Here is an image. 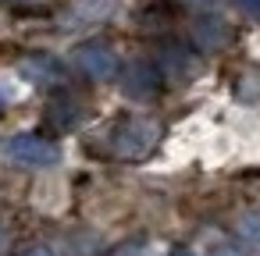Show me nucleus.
Wrapping results in <instances>:
<instances>
[{
  "mask_svg": "<svg viewBox=\"0 0 260 256\" xmlns=\"http://www.w3.org/2000/svg\"><path fill=\"white\" fill-rule=\"evenodd\" d=\"M157 142H160V128H157L153 121H146V118H128V121H121V125L111 132L114 153H118V157H128V160L150 157V153L157 150Z\"/></svg>",
  "mask_w": 260,
  "mask_h": 256,
  "instance_id": "1",
  "label": "nucleus"
},
{
  "mask_svg": "<svg viewBox=\"0 0 260 256\" xmlns=\"http://www.w3.org/2000/svg\"><path fill=\"white\" fill-rule=\"evenodd\" d=\"M0 150H4L11 160L25 164V167H54V164L61 160V150H57V146H50V142L40 139V135H29V132H18V135H11V139H4V142H0Z\"/></svg>",
  "mask_w": 260,
  "mask_h": 256,
  "instance_id": "2",
  "label": "nucleus"
},
{
  "mask_svg": "<svg viewBox=\"0 0 260 256\" xmlns=\"http://www.w3.org/2000/svg\"><path fill=\"white\" fill-rule=\"evenodd\" d=\"M118 11V0H72V4L61 11L57 29L72 32V29H86V25H100Z\"/></svg>",
  "mask_w": 260,
  "mask_h": 256,
  "instance_id": "3",
  "label": "nucleus"
},
{
  "mask_svg": "<svg viewBox=\"0 0 260 256\" xmlns=\"http://www.w3.org/2000/svg\"><path fill=\"white\" fill-rule=\"evenodd\" d=\"M121 93L132 96V100H150L160 93V75L153 64L146 61H128L121 68Z\"/></svg>",
  "mask_w": 260,
  "mask_h": 256,
  "instance_id": "4",
  "label": "nucleus"
},
{
  "mask_svg": "<svg viewBox=\"0 0 260 256\" xmlns=\"http://www.w3.org/2000/svg\"><path fill=\"white\" fill-rule=\"evenodd\" d=\"M75 61H79V68H82L89 79H100V82L118 71V54H114L107 43H100V40L82 43V47L75 50Z\"/></svg>",
  "mask_w": 260,
  "mask_h": 256,
  "instance_id": "5",
  "label": "nucleus"
},
{
  "mask_svg": "<svg viewBox=\"0 0 260 256\" xmlns=\"http://www.w3.org/2000/svg\"><path fill=\"white\" fill-rule=\"evenodd\" d=\"M18 75H22L25 82L40 86V89H54V86L64 82V68H61V61H54V57H47V54H32V57L18 61Z\"/></svg>",
  "mask_w": 260,
  "mask_h": 256,
  "instance_id": "6",
  "label": "nucleus"
},
{
  "mask_svg": "<svg viewBox=\"0 0 260 256\" xmlns=\"http://www.w3.org/2000/svg\"><path fill=\"white\" fill-rule=\"evenodd\" d=\"M192 40H196V47L203 54H214V50H221L228 43V25L221 18H200L192 25Z\"/></svg>",
  "mask_w": 260,
  "mask_h": 256,
  "instance_id": "7",
  "label": "nucleus"
},
{
  "mask_svg": "<svg viewBox=\"0 0 260 256\" xmlns=\"http://www.w3.org/2000/svg\"><path fill=\"white\" fill-rule=\"evenodd\" d=\"M160 61H164V71H168V79H185L189 71H192V57L185 54V47H164V54H160Z\"/></svg>",
  "mask_w": 260,
  "mask_h": 256,
  "instance_id": "8",
  "label": "nucleus"
},
{
  "mask_svg": "<svg viewBox=\"0 0 260 256\" xmlns=\"http://www.w3.org/2000/svg\"><path fill=\"white\" fill-rule=\"evenodd\" d=\"M79 118H82V111H79L75 103H54V107H50V121H54L61 132L75 128V125H79Z\"/></svg>",
  "mask_w": 260,
  "mask_h": 256,
  "instance_id": "9",
  "label": "nucleus"
},
{
  "mask_svg": "<svg viewBox=\"0 0 260 256\" xmlns=\"http://www.w3.org/2000/svg\"><path fill=\"white\" fill-rule=\"evenodd\" d=\"M239 235H242L253 249H260V210H249V213L239 217Z\"/></svg>",
  "mask_w": 260,
  "mask_h": 256,
  "instance_id": "10",
  "label": "nucleus"
},
{
  "mask_svg": "<svg viewBox=\"0 0 260 256\" xmlns=\"http://www.w3.org/2000/svg\"><path fill=\"white\" fill-rule=\"evenodd\" d=\"M111 256H150V249H146V242H125V245H118Z\"/></svg>",
  "mask_w": 260,
  "mask_h": 256,
  "instance_id": "11",
  "label": "nucleus"
},
{
  "mask_svg": "<svg viewBox=\"0 0 260 256\" xmlns=\"http://www.w3.org/2000/svg\"><path fill=\"white\" fill-rule=\"evenodd\" d=\"M210 256H242L235 245H228V242H214L210 245Z\"/></svg>",
  "mask_w": 260,
  "mask_h": 256,
  "instance_id": "12",
  "label": "nucleus"
},
{
  "mask_svg": "<svg viewBox=\"0 0 260 256\" xmlns=\"http://www.w3.org/2000/svg\"><path fill=\"white\" fill-rule=\"evenodd\" d=\"M235 8L246 11L249 18H260V0H235Z\"/></svg>",
  "mask_w": 260,
  "mask_h": 256,
  "instance_id": "13",
  "label": "nucleus"
},
{
  "mask_svg": "<svg viewBox=\"0 0 260 256\" xmlns=\"http://www.w3.org/2000/svg\"><path fill=\"white\" fill-rule=\"evenodd\" d=\"M189 4H196V8H203V11H210V8H217L221 0H189Z\"/></svg>",
  "mask_w": 260,
  "mask_h": 256,
  "instance_id": "14",
  "label": "nucleus"
},
{
  "mask_svg": "<svg viewBox=\"0 0 260 256\" xmlns=\"http://www.w3.org/2000/svg\"><path fill=\"white\" fill-rule=\"evenodd\" d=\"M25 256H50L47 249H32V252H25Z\"/></svg>",
  "mask_w": 260,
  "mask_h": 256,
  "instance_id": "15",
  "label": "nucleus"
},
{
  "mask_svg": "<svg viewBox=\"0 0 260 256\" xmlns=\"http://www.w3.org/2000/svg\"><path fill=\"white\" fill-rule=\"evenodd\" d=\"M171 256H192V252H189V249H175Z\"/></svg>",
  "mask_w": 260,
  "mask_h": 256,
  "instance_id": "16",
  "label": "nucleus"
}]
</instances>
